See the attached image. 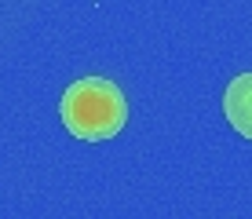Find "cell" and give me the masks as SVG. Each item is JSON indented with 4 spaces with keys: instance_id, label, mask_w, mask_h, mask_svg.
<instances>
[{
    "instance_id": "6da1fadb",
    "label": "cell",
    "mask_w": 252,
    "mask_h": 219,
    "mask_svg": "<svg viewBox=\"0 0 252 219\" xmlns=\"http://www.w3.org/2000/svg\"><path fill=\"white\" fill-rule=\"evenodd\" d=\"M66 128L84 143H106L114 139L128 121V102L114 81L102 77H84V81L69 84L63 102H59Z\"/></svg>"
},
{
    "instance_id": "7a4b0ae2",
    "label": "cell",
    "mask_w": 252,
    "mask_h": 219,
    "mask_svg": "<svg viewBox=\"0 0 252 219\" xmlns=\"http://www.w3.org/2000/svg\"><path fill=\"white\" fill-rule=\"evenodd\" d=\"M223 113L234 125V131L252 143V73H241L227 84V95H223Z\"/></svg>"
}]
</instances>
